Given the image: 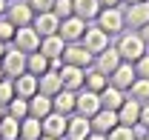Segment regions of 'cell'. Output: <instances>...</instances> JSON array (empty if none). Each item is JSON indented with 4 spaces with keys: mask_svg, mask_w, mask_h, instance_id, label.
I'll use <instances>...</instances> for the list:
<instances>
[{
    "mask_svg": "<svg viewBox=\"0 0 149 140\" xmlns=\"http://www.w3.org/2000/svg\"><path fill=\"white\" fill-rule=\"evenodd\" d=\"M6 114H9V117H15V120L29 117V100H23V97H12L9 106H6Z\"/></svg>",
    "mask_w": 149,
    "mask_h": 140,
    "instance_id": "cell-30",
    "label": "cell"
},
{
    "mask_svg": "<svg viewBox=\"0 0 149 140\" xmlns=\"http://www.w3.org/2000/svg\"><path fill=\"white\" fill-rule=\"evenodd\" d=\"M86 140H106V134H97V132H92V134H89Z\"/></svg>",
    "mask_w": 149,
    "mask_h": 140,
    "instance_id": "cell-42",
    "label": "cell"
},
{
    "mask_svg": "<svg viewBox=\"0 0 149 140\" xmlns=\"http://www.w3.org/2000/svg\"><path fill=\"white\" fill-rule=\"evenodd\" d=\"M32 29L40 35V40H43V37H52V35H57V29H60V17H57L55 12L35 15V20H32Z\"/></svg>",
    "mask_w": 149,
    "mask_h": 140,
    "instance_id": "cell-12",
    "label": "cell"
},
{
    "mask_svg": "<svg viewBox=\"0 0 149 140\" xmlns=\"http://www.w3.org/2000/svg\"><path fill=\"white\" fill-rule=\"evenodd\" d=\"M43 134V126L37 117H23L20 120V140H40Z\"/></svg>",
    "mask_w": 149,
    "mask_h": 140,
    "instance_id": "cell-27",
    "label": "cell"
},
{
    "mask_svg": "<svg viewBox=\"0 0 149 140\" xmlns=\"http://www.w3.org/2000/svg\"><path fill=\"white\" fill-rule=\"evenodd\" d=\"M12 46L23 54H32V52H40V35H37L32 26H23L15 32V40H12Z\"/></svg>",
    "mask_w": 149,
    "mask_h": 140,
    "instance_id": "cell-8",
    "label": "cell"
},
{
    "mask_svg": "<svg viewBox=\"0 0 149 140\" xmlns=\"http://www.w3.org/2000/svg\"><path fill=\"white\" fill-rule=\"evenodd\" d=\"M37 94V77L35 74H20L15 77V97H23V100H29V97H35Z\"/></svg>",
    "mask_w": 149,
    "mask_h": 140,
    "instance_id": "cell-21",
    "label": "cell"
},
{
    "mask_svg": "<svg viewBox=\"0 0 149 140\" xmlns=\"http://www.w3.org/2000/svg\"><path fill=\"white\" fill-rule=\"evenodd\" d=\"M138 35L143 37V43H146V46H149V23H146V26H143V29H141V32H138Z\"/></svg>",
    "mask_w": 149,
    "mask_h": 140,
    "instance_id": "cell-40",
    "label": "cell"
},
{
    "mask_svg": "<svg viewBox=\"0 0 149 140\" xmlns=\"http://www.w3.org/2000/svg\"><path fill=\"white\" fill-rule=\"evenodd\" d=\"M106 140H138V132L135 129H129V126H115L109 134H106Z\"/></svg>",
    "mask_w": 149,
    "mask_h": 140,
    "instance_id": "cell-32",
    "label": "cell"
},
{
    "mask_svg": "<svg viewBox=\"0 0 149 140\" xmlns=\"http://www.w3.org/2000/svg\"><path fill=\"white\" fill-rule=\"evenodd\" d=\"M100 112V94L97 91H89V89H80L74 94V114L80 117H95Z\"/></svg>",
    "mask_w": 149,
    "mask_h": 140,
    "instance_id": "cell-4",
    "label": "cell"
},
{
    "mask_svg": "<svg viewBox=\"0 0 149 140\" xmlns=\"http://www.w3.org/2000/svg\"><path fill=\"white\" fill-rule=\"evenodd\" d=\"M63 52H66V43H63L60 35H52V37H43V40H40V54H46L49 60L63 57Z\"/></svg>",
    "mask_w": 149,
    "mask_h": 140,
    "instance_id": "cell-24",
    "label": "cell"
},
{
    "mask_svg": "<svg viewBox=\"0 0 149 140\" xmlns=\"http://www.w3.org/2000/svg\"><path fill=\"white\" fill-rule=\"evenodd\" d=\"M26 71L29 74H35V77H40V74H46L49 71V57L40 52H32L29 57H26Z\"/></svg>",
    "mask_w": 149,
    "mask_h": 140,
    "instance_id": "cell-26",
    "label": "cell"
},
{
    "mask_svg": "<svg viewBox=\"0 0 149 140\" xmlns=\"http://www.w3.org/2000/svg\"><path fill=\"white\" fill-rule=\"evenodd\" d=\"M12 97H15V80L3 77V80H0V106H9Z\"/></svg>",
    "mask_w": 149,
    "mask_h": 140,
    "instance_id": "cell-34",
    "label": "cell"
},
{
    "mask_svg": "<svg viewBox=\"0 0 149 140\" xmlns=\"http://www.w3.org/2000/svg\"><path fill=\"white\" fill-rule=\"evenodd\" d=\"M40 140H57V137H49V134H40Z\"/></svg>",
    "mask_w": 149,
    "mask_h": 140,
    "instance_id": "cell-46",
    "label": "cell"
},
{
    "mask_svg": "<svg viewBox=\"0 0 149 140\" xmlns=\"http://www.w3.org/2000/svg\"><path fill=\"white\" fill-rule=\"evenodd\" d=\"M80 46L92 54V57H97L100 52H106V49H109V35H106L103 29H97V26H89V29H86V35H83V40H80Z\"/></svg>",
    "mask_w": 149,
    "mask_h": 140,
    "instance_id": "cell-6",
    "label": "cell"
},
{
    "mask_svg": "<svg viewBox=\"0 0 149 140\" xmlns=\"http://www.w3.org/2000/svg\"><path fill=\"white\" fill-rule=\"evenodd\" d=\"M95 26L103 29L109 37L112 35H120L123 26H126V23H123V9H120V6H118V9H100V15L95 17Z\"/></svg>",
    "mask_w": 149,
    "mask_h": 140,
    "instance_id": "cell-2",
    "label": "cell"
},
{
    "mask_svg": "<svg viewBox=\"0 0 149 140\" xmlns=\"http://www.w3.org/2000/svg\"><path fill=\"white\" fill-rule=\"evenodd\" d=\"M138 126L149 129V103H141V123H138Z\"/></svg>",
    "mask_w": 149,
    "mask_h": 140,
    "instance_id": "cell-38",
    "label": "cell"
},
{
    "mask_svg": "<svg viewBox=\"0 0 149 140\" xmlns=\"http://www.w3.org/2000/svg\"><path fill=\"white\" fill-rule=\"evenodd\" d=\"M109 86V77L106 74H100L97 69H92V71H86V83H83V89H89V91H103V89Z\"/></svg>",
    "mask_w": 149,
    "mask_h": 140,
    "instance_id": "cell-29",
    "label": "cell"
},
{
    "mask_svg": "<svg viewBox=\"0 0 149 140\" xmlns=\"http://www.w3.org/2000/svg\"><path fill=\"white\" fill-rule=\"evenodd\" d=\"M123 23L129 26V29H143L149 23V6H146V0L143 3H132V6H123Z\"/></svg>",
    "mask_w": 149,
    "mask_h": 140,
    "instance_id": "cell-9",
    "label": "cell"
},
{
    "mask_svg": "<svg viewBox=\"0 0 149 140\" xmlns=\"http://www.w3.org/2000/svg\"><path fill=\"white\" fill-rule=\"evenodd\" d=\"M15 32H17V26H15L12 20H9V17H0V43H9V46H12Z\"/></svg>",
    "mask_w": 149,
    "mask_h": 140,
    "instance_id": "cell-33",
    "label": "cell"
},
{
    "mask_svg": "<svg viewBox=\"0 0 149 140\" xmlns=\"http://www.w3.org/2000/svg\"><path fill=\"white\" fill-rule=\"evenodd\" d=\"M86 29H89V23L72 15V17L60 20V29H57V35L63 37V43L69 46V43H80V40H83V35H86Z\"/></svg>",
    "mask_w": 149,
    "mask_h": 140,
    "instance_id": "cell-5",
    "label": "cell"
},
{
    "mask_svg": "<svg viewBox=\"0 0 149 140\" xmlns=\"http://www.w3.org/2000/svg\"><path fill=\"white\" fill-rule=\"evenodd\" d=\"M118 54H120V60L123 63H138L143 54H146V43H143V37L138 35V32H120V37H118Z\"/></svg>",
    "mask_w": 149,
    "mask_h": 140,
    "instance_id": "cell-1",
    "label": "cell"
},
{
    "mask_svg": "<svg viewBox=\"0 0 149 140\" xmlns=\"http://www.w3.org/2000/svg\"><path fill=\"white\" fill-rule=\"evenodd\" d=\"M129 97L138 100V103H149V80L138 77V80L132 83V89H129Z\"/></svg>",
    "mask_w": 149,
    "mask_h": 140,
    "instance_id": "cell-31",
    "label": "cell"
},
{
    "mask_svg": "<svg viewBox=\"0 0 149 140\" xmlns=\"http://www.w3.org/2000/svg\"><path fill=\"white\" fill-rule=\"evenodd\" d=\"M95 63V57L80 43H69L66 46V52H63V66H77V69H89Z\"/></svg>",
    "mask_w": 149,
    "mask_h": 140,
    "instance_id": "cell-10",
    "label": "cell"
},
{
    "mask_svg": "<svg viewBox=\"0 0 149 140\" xmlns=\"http://www.w3.org/2000/svg\"><path fill=\"white\" fill-rule=\"evenodd\" d=\"M100 3V9H118L120 6V0H97Z\"/></svg>",
    "mask_w": 149,
    "mask_h": 140,
    "instance_id": "cell-39",
    "label": "cell"
},
{
    "mask_svg": "<svg viewBox=\"0 0 149 140\" xmlns=\"http://www.w3.org/2000/svg\"><path fill=\"white\" fill-rule=\"evenodd\" d=\"M120 63H123V60H120V54H118V49H115V46H109L106 52H100L97 57H95V69L100 71V74H106V77H109V74L118 69Z\"/></svg>",
    "mask_w": 149,
    "mask_h": 140,
    "instance_id": "cell-17",
    "label": "cell"
},
{
    "mask_svg": "<svg viewBox=\"0 0 149 140\" xmlns=\"http://www.w3.org/2000/svg\"><path fill=\"white\" fill-rule=\"evenodd\" d=\"M89 123H92V132H97V134H109L112 129L118 126V112L100 109L95 117H89Z\"/></svg>",
    "mask_w": 149,
    "mask_h": 140,
    "instance_id": "cell-18",
    "label": "cell"
},
{
    "mask_svg": "<svg viewBox=\"0 0 149 140\" xmlns=\"http://www.w3.org/2000/svg\"><path fill=\"white\" fill-rule=\"evenodd\" d=\"M135 74H138V77H143V80H149V52L135 63Z\"/></svg>",
    "mask_w": 149,
    "mask_h": 140,
    "instance_id": "cell-37",
    "label": "cell"
},
{
    "mask_svg": "<svg viewBox=\"0 0 149 140\" xmlns=\"http://www.w3.org/2000/svg\"><path fill=\"white\" fill-rule=\"evenodd\" d=\"M118 123H120V126H129V129H135V126L141 123V103L132 100L129 94H126V103L118 109Z\"/></svg>",
    "mask_w": 149,
    "mask_h": 140,
    "instance_id": "cell-16",
    "label": "cell"
},
{
    "mask_svg": "<svg viewBox=\"0 0 149 140\" xmlns=\"http://www.w3.org/2000/svg\"><path fill=\"white\" fill-rule=\"evenodd\" d=\"M146 6H149V0H146Z\"/></svg>",
    "mask_w": 149,
    "mask_h": 140,
    "instance_id": "cell-50",
    "label": "cell"
},
{
    "mask_svg": "<svg viewBox=\"0 0 149 140\" xmlns=\"http://www.w3.org/2000/svg\"><path fill=\"white\" fill-rule=\"evenodd\" d=\"M6 49H9V43H0V60H3V54H6Z\"/></svg>",
    "mask_w": 149,
    "mask_h": 140,
    "instance_id": "cell-43",
    "label": "cell"
},
{
    "mask_svg": "<svg viewBox=\"0 0 149 140\" xmlns=\"http://www.w3.org/2000/svg\"><path fill=\"white\" fill-rule=\"evenodd\" d=\"M40 126H43V134L63 140V137H66V126H69V117H66V114H57V112H52L49 117H43V120H40Z\"/></svg>",
    "mask_w": 149,
    "mask_h": 140,
    "instance_id": "cell-13",
    "label": "cell"
},
{
    "mask_svg": "<svg viewBox=\"0 0 149 140\" xmlns=\"http://www.w3.org/2000/svg\"><path fill=\"white\" fill-rule=\"evenodd\" d=\"M74 94L77 91H69V89H60L55 97H52V109H55L57 114H74Z\"/></svg>",
    "mask_w": 149,
    "mask_h": 140,
    "instance_id": "cell-22",
    "label": "cell"
},
{
    "mask_svg": "<svg viewBox=\"0 0 149 140\" xmlns=\"http://www.w3.org/2000/svg\"><path fill=\"white\" fill-rule=\"evenodd\" d=\"M6 17L12 20V23H15L17 29H23V26H32V20H35V12H32L29 0H9Z\"/></svg>",
    "mask_w": 149,
    "mask_h": 140,
    "instance_id": "cell-7",
    "label": "cell"
},
{
    "mask_svg": "<svg viewBox=\"0 0 149 140\" xmlns=\"http://www.w3.org/2000/svg\"><path fill=\"white\" fill-rule=\"evenodd\" d=\"M143 140H149V129H146V132H143Z\"/></svg>",
    "mask_w": 149,
    "mask_h": 140,
    "instance_id": "cell-47",
    "label": "cell"
},
{
    "mask_svg": "<svg viewBox=\"0 0 149 140\" xmlns=\"http://www.w3.org/2000/svg\"><path fill=\"white\" fill-rule=\"evenodd\" d=\"M0 140H20V120L6 114L0 120Z\"/></svg>",
    "mask_w": 149,
    "mask_h": 140,
    "instance_id": "cell-28",
    "label": "cell"
},
{
    "mask_svg": "<svg viewBox=\"0 0 149 140\" xmlns=\"http://www.w3.org/2000/svg\"><path fill=\"white\" fill-rule=\"evenodd\" d=\"M29 6H32L35 15H46V12L55 9V0H29Z\"/></svg>",
    "mask_w": 149,
    "mask_h": 140,
    "instance_id": "cell-36",
    "label": "cell"
},
{
    "mask_svg": "<svg viewBox=\"0 0 149 140\" xmlns=\"http://www.w3.org/2000/svg\"><path fill=\"white\" fill-rule=\"evenodd\" d=\"M26 57H29V54H23V52H17L15 46H9L6 54H3V60H0L3 74H6L9 80H15V77H20V74H26Z\"/></svg>",
    "mask_w": 149,
    "mask_h": 140,
    "instance_id": "cell-3",
    "label": "cell"
},
{
    "mask_svg": "<svg viewBox=\"0 0 149 140\" xmlns=\"http://www.w3.org/2000/svg\"><path fill=\"white\" fill-rule=\"evenodd\" d=\"M60 89H63V80H60V74H57V71H46V74H40V77H37V94L55 97Z\"/></svg>",
    "mask_w": 149,
    "mask_h": 140,
    "instance_id": "cell-19",
    "label": "cell"
},
{
    "mask_svg": "<svg viewBox=\"0 0 149 140\" xmlns=\"http://www.w3.org/2000/svg\"><path fill=\"white\" fill-rule=\"evenodd\" d=\"M138 140H143V137H138Z\"/></svg>",
    "mask_w": 149,
    "mask_h": 140,
    "instance_id": "cell-49",
    "label": "cell"
},
{
    "mask_svg": "<svg viewBox=\"0 0 149 140\" xmlns=\"http://www.w3.org/2000/svg\"><path fill=\"white\" fill-rule=\"evenodd\" d=\"M72 9H74V17L86 20V23L100 15V3L97 0H72Z\"/></svg>",
    "mask_w": 149,
    "mask_h": 140,
    "instance_id": "cell-25",
    "label": "cell"
},
{
    "mask_svg": "<svg viewBox=\"0 0 149 140\" xmlns=\"http://www.w3.org/2000/svg\"><path fill=\"white\" fill-rule=\"evenodd\" d=\"M92 134V123L89 117L80 114H69V126H66V140H86Z\"/></svg>",
    "mask_w": 149,
    "mask_h": 140,
    "instance_id": "cell-14",
    "label": "cell"
},
{
    "mask_svg": "<svg viewBox=\"0 0 149 140\" xmlns=\"http://www.w3.org/2000/svg\"><path fill=\"white\" fill-rule=\"evenodd\" d=\"M3 77H6V74H3V66H0V80H3Z\"/></svg>",
    "mask_w": 149,
    "mask_h": 140,
    "instance_id": "cell-48",
    "label": "cell"
},
{
    "mask_svg": "<svg viewBox=\"0 0 149 140\" xmlns=\"http://www.w3.org/2000/svg\"><path fill=\"white\" fill-rule=\"evenodd\" d=\"M135 80H138V74H135V66H132V63H120V66L109 74V86L120 89V91H129Z\"/></svg>",
    "mask_w": 149,
    "mask_h": 140,
    "instance_id": "cell-11",
    "label": "cell"
},
{
    "mask_svg": "<svg viewBox=\"0 0 149 140\" xmlns=\"http://www.w3.org/2000/svg\"><path fill=\"white\" fill-rule=\"evenodd\" d=\"M123 103H126V91H120V89H115V86H106L100 91V109L118 112Z\"/></svg>",
    "mask_w": 149,
    "mask_h": 140,
    "instance_id": "cell-20",
    "label": "cell"
},
{
    "mask_svg": "<svg viewBox=\"0 0 149 140\" xmlns=\"http://www.w3.org/2000/svg\"><path fill=\"white\" fill-rule=\"evenodd\" d=\"M6 9H9V0H0V17H6Z\"/></svg>",
    "mask_w": 149,
    "mask_h": 140,
    "instance_id": "cell-41",
    "label": "cell"
},
{
    "mask_svg": "<svg viewBox=\"0 0 149 140\" xmlns=\"http://www.w3.org/2000/svg\"><path fill=\"white\" fill-rule=\"evenodd\" d=\"M3 117H6V106H0V120H3Z\"/></svg>",
    "mask_w": 149,
    "mask_h": 140,
    "instance_id": "cell-45",
    "label": "cell"
},
{
    "mask_svg": "<svg viewBox=\"0 0 149 140\" xmlns=\"http://www.w3.org/2000/svg\"><path fill=\"white\" fill-rule=\"evenodd\" d=\"M132 3H143V0H120V6H132Z\"/></svg>",
    "mask_w": 149,
    "mask_h": 140,
    "instance_id": "cell-44",
    "label": "cell"
},
{
    "mask_svg": "<svg viewBox=\"0 0 149 140\" xmlns=\"http://www.w3.org/2000/svg\"><path fill=\"white\" fill-rule=\"evenodd\" d=\"M55 109H52V97H46V94H35V97H29V117H37V120H43V117H49Z\"/></svg>",
    "mask_w": 149,
    "mask_h": 140,
    "instance_id": "cell-23",
    "label": "cell"
},
{
    "mask_svg": "<svg viewBox=\"0 0 149 140\" xmlns=\"http://www.w3.org/2000/svg\"><path fill=\"white\" fill-rule=\"evenodd\" d=\"M57 74L63 80V89H69V91H80L86 83V69H77V66H63Z\"/></svg>",
    "mask_w": 149,
    "mask_h": 140,
    "instance_id": "cell-15",
    "label": "cell"
},
{
    "mask_svg": "<svg viewBox=\"0 0 149 140\" xmlns=\"http://www.w3.org/2000/svg\"><path fill=\"white\" fill-rule=\"evenodd\" d=\"M52 12H55V15H57L60 20L72 17V15H74V9H72V0H55V9H52Z\"/></svg>",
    "mask_w": 149,
    "mask_h": 140,
    "instance_id": "cell-35",
    "label": "cell"
}]
</instances>
